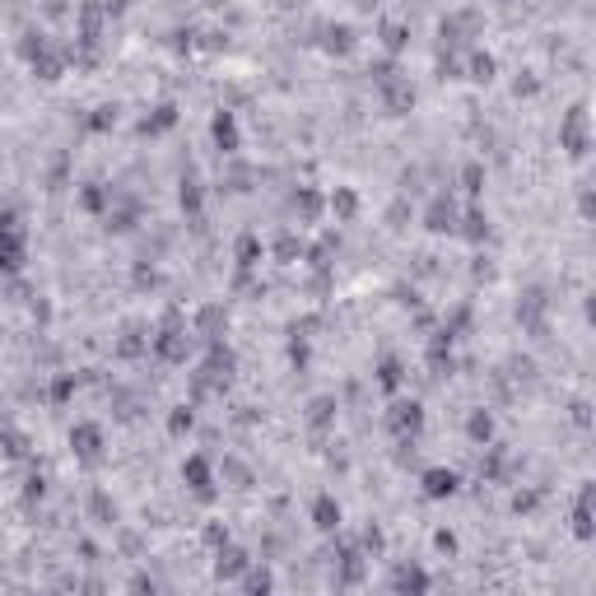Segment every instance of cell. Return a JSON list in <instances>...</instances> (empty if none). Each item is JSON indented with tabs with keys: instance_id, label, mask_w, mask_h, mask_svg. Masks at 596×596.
<instances>
[{
	"instance_id": "1",
	"label": "cell",
	"mask_w": 596,
	"mask_h": 596,
	"mask_svg": "<svg viewBox=\"0 0 596 596\" xmlns=\"http://www.w3.org/2000/svg\"><path fill=\"white\" fill-rule=\"evenodd\" d=\"M452 489H457V475H452V471H428V494H433V498L452 494Z\"/></svg>"
},
{
	"instance_id": "2",
	"label": "cell",
	"mask_w": 596,
	"mask_h": 596,
	"mask_svg": "<svg viewBox=\"0 0 596 596\" xmlns=\"http://www.w3.org/2000/svg\"><path fill=\"white\" fill-rule=\"evenodd\" d=\"M214 140H219V145H228V149H233L238 145V131H233V117H214Z\"/></svg>"
}]
</instances>
